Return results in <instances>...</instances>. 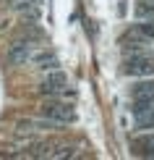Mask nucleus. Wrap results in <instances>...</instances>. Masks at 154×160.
Listing matches in <instances>:
<instances>
[{
  "mask_svg": "<svg viewBox=\"0 0 154 160\" xmlns=\"http://www.w3.org/2000/svg\"><path fill=\"white\" fill-rule=\"evenodd\" d=\"M42 118H52L58 123H73L76 110L71 102H65V97H50L47 102H42Z\"/></svg>",
  "mask_w": 154,
  "mask_h": 160,
  "instance_id": "obj_1",
  "label": "nucleus"
},
{
  "mask_svg": "<svg viewBox=\"0 0 154 160\" xmlns=\"http://www.w3.org/2000/svg\"><path fill=\"white\" fill-rule=\"evenodd\" d=\"M39 92L47 95V97H73V89L68 87V76L63 71H47Z\"/></svg>",
  "mask_w": 154,
  "mask_h": 160,
  "instance_id": "obj_2",
  "label": "nucleus"
},
{
  "mask_svg": "<svg viewBox=\"0 0 154 160\" xmlns=\"http://www.w3.org/2000/svg\"><path fill=\"white\" fill-rule=\"evenodd\" d=\"M123 74H128V76H154V55L133 52L123 66Z\"/></svg>",
  "mask_w": 154,
  "mask_h": 160,
  "instance_id": "obj_3",
  "label": "nucleus"
},
{
  "mask_svg": "<svg viewBox=\"0 0 154 160\" xmlns=\"http://www.w3.org/2000/svg\"><path fill=\"white\" fill-rule=\"evenodd\" d=\"M39 55V50L34 48L31 42H16L11 48V61L18 63V66H26V63H34Z\"/></svg>",
  "mask_w": 154,
  "mask_h": 160,
  "instance_id": "obj_4",
  "label": "nucleus"
},
{
  "mask_svg": "<svg viewBox=\"0 0 154 160\" xmlns=\"http://www.w3.org/2000/svg\"><path fill=\"white\" fill-rule=\"evenodd\" d=\"M131 147L141 158H154V131H146V134H141V137H133Z\"/></svg>",
  "mask_w": 154,
  "mask_h": 160,
  "instance_id": "obj_5",
  "label": "nucleus"
},
{
  "mask_svg": "<svg viewBox=\"0 0 154 160\" xmlns=\"http://www.w3.org/2000/svg\"><path fill=\"white\" fill-rule=\"evenodd\" d=\"M133 118H136L138 129H146V131L154 129V108H133Z\"/></svg>",
  "mask_w": 154,
  "mask_h": 160,
  "instance_id": "obj_6",
  "label": "nucleus"
},
{
  "mask_svg": "<svg viewBox=\"0 0 154 160\" xmlns=\"http://www.w3.org/2000/svg\"><path fill=\"white\" fill-rule=\"evenodd\" d=\"M37 68L39 71H44V74H47V71H58V66H60V61L55 55H52V52H44V50H39V55H37Z\"/></svg>",
  "mask_w": 154,
  "mask_h": 160,
  "instance_id": "obj_7",
  "label": "nucleus"
},
{
  "mask_svg": "<svg viewBox=\"0 0 154 160\" xmlns=\"http://www.w3.org/2000/svg\"><path fill=\"white\" fill-rule=\"evenodd\" d=\"M136 18L138 21H154V3L144 0V3L136 5Z\"/></svg>",
  "mask_w": 154,
  "mask_h": 160,
  "instance_id": "obj_8",
  "label": "nucleus"
},
{
  "mask_svg": "<svg viewBox=\"0 0 154 160\" xmlns=\"http://www.w3.org/2000/svg\"><path fill=\"white\" fill-rule=\"evenodd\" d=\"M141 97H154V82H141L133 87V100H141Z\"/></svg>",
  "mask_w": 154,
  "mask_h": 160,
  "instance_id": "obj_9",
  "label": "nucleus"
},
{
  "mask_svg": "<svg viewBox=\"0 0 154 160\" xmlns=\"http://www.w3.org/2000/svg\"><path fill=\"white\" fill-rule=\"evenodd\" d=\"M136 26H138V32H141L144 37H149V39H154V21H138Z\"/></svg>",
  "mask_w": 154,
  "mask_h": 160,
  "instance_id": "obj_10",
  "label": "nucleus"
},
{
  "mask_svg": "<svg viewBox=\"0 0 154 160\" xmlns=\"http://www.w3.org/2000/svg\"><path fill=\"white\" fill-rule=\"evenodd\" d=\"M76 152H73V147H58L55 152H50V158H73Z\"/></svg>",
  "mask_w": 154,
  "mask_h": 160,
  "instance_id": "obj_11",
  "label": "nucleus"
},
{
  "mask_svg": "<svg viewBox=\"0 0 154 160\" xmlns=\"http://www.w3.org/2000/svg\"><path fill=\"white\" fill-rule=\"evenodd\" d=\"M11 3H13V5H16V3H21V0H11Z\"/></svg>",
  "mask_w": 154,
  "mask_h": 160,
  "instance_id": "obj_12",
  "label": "nucleus"
},
{
  "mask_svg": "<svg viewBox=\"0 0 154 160\" xmlns=\"http://www.w3.org/2000/svg\"><path fill=\"white\" fill-rule=\"evenodd\" d=\"M152 3H154V0H152Z\"/></svg>",
  "mask_w": 154,
  "mask_h": 160,
  "instance_id": "obj_13",
  "label": "nucleus"
}]
</instances>
